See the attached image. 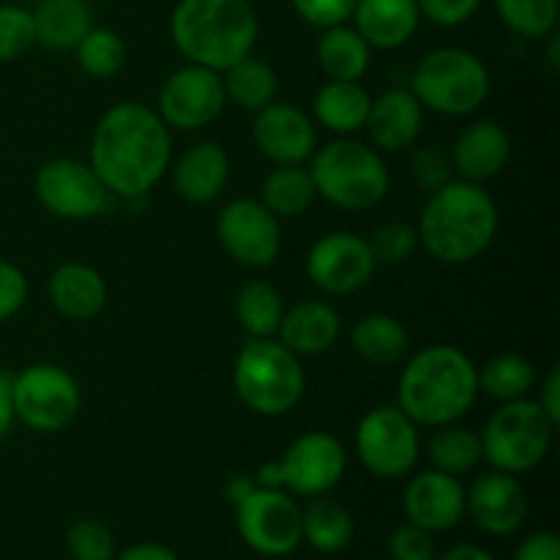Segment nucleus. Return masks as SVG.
<instances>
[{"label":"nucleus","mask_w":560,"mask_h":560,"mask_svg":"<svg viewBox=\"0 0 560 560\" xmlns=\"http://www.w3.org/2000/svg\"><path fill=\"white\" fill-rule=\"evenodd\" d=\"M173 135L153 107L118 102L98 118L88 164L104 189L120 200H140L167 175Z\"/></svg>","instance_id":"nucleus-1"},{"label":"nucleus","mask_w":560,"mask_h":560,"mask_svg":"<svg viewBox=\"0 0 560 560\" xmlns=\"http://www.w3.org/2000/svg\"><path fill=\"white\" fill-rule=\"evenodd\" d=\"M479 366L454 345H430L402 366L397 408L416 427L454 424L479 399Z\"/></svg>","instance_id":"nucleus-2"},{"label":"nucleus","mask_w":560,"mask_h":560,"mask_svg":"<svg viewBox=\"0 0 560 560\" xmlns=\"http://www.w3.org/2000/svg\"><path fill=\"white\" fill-rule=\"evenodd\" d=\"M498 206L481 184L454 178L443 189L432 191L421 208L419 244L446 266H465L492 246L498 235Z\"/></svg>","instance_id":"nucleus-3"},{"label":"nucleus","mask_w":560,"mask_h":560,"mask_svg":"<svg viewBox=\"0 0 560 560\" xmlns=\"http://www.w3.org/2000/svg\"><path fill=\"white\" fill-rule=\"evenodd\" d=\"M175 49L189 63L222 74L255 52L260 20L249 0H178L170 16Z\"/></svg>","instance_id":"nucleus-4"},{"label":"nucleus","mask_w":560,"mask_h":560,"mask_svg":"<svg viewBox=\"0 0 560 560\" xmlns=\"http://www.w3.org/2000/svg\"><path fill=\"white\" fill-rule=\"evenodd\" d=\"M317 197L342 211H370L381 206L392 186L386 159L372 145L350 137L317 148L310 159Z\"/></svg>","instance_id":"nucleus-5"},{"label":"nucleus","mask_w":560,"mask_h":560,"mask_svg":"<svg viewBox=\"0 0 560 560\" xmlns=\"http://www.w3.org/2000/svg\"><path fill=\"white\" fill-rule=\"evenodd\" d=\"M233 388L252 413L277 419L301 402L306 375L299 355L279 339H249L235 355Z\"/></svg>","instance_id":"nucleus-6"},{"label":"nucleus","mask_w":560,"mask_h":560,"mask_svg":"<svg viewBox=\"0 0 560 560\" xmlns=\"http://www.w3.org/2000/svg\"><path fill=\"white\" fill-rule=\"evenodd\" d=\"M410 93L430 113L468 118L490 96V71L463 47L432 49L410 74Z\"/></svg>","instance_id":"nucleus-7"},{"label":"nucleus","mask_w":560,"mask_h":560,"mask_svg":"<svg viewBox=\"0 0 560 560\" xmlns=\"http://www.w3.org/2000/svg\"><path fill=\"white\" fill-rule=\"evenodd\" d=\"M556 424L545 416L536 399L501 402L481 430V459L492 470L523 476L539 468L552 446Z\"/></svg>","instance_id":"nucleus-8"},{"label":"nucleus","mask_w":560,"mask_h":560,"mask_svg":"<svg viewBox=\"0 0 560 560\" xmlns=\"http://www.w3.org/2000/svg\"><path fill=\"white\" fill-rule=\"evenodd\" d=\"M11 405L27 430L60 432L80 413V383L63 366L31 364L11 377Z\"/></svg>","instance_id":"nucleus-9"},{"label":"nucleus","mask_w":560,"mask_h":560,"mask_svg":"<svg viewBox=\"0 0 560 560\" xmlns=\"http://www.w3.org/2000/svg\"><path fill=\"white\" fill-rule=\"evenodd\" d=\"M355 454L377 479H405L419 463V427L397 405H381L355 427Z\"/></svg>","instance_id":"nucleus-10"},{"label":"nucleus","mask_w":560,"mask_h":560,"mask_svg":"<svg viewBox=\"0 0 560 560\" xmlns=\"http://www.w3.org/2000/svg\"><path fill=\"white\" fill-rule=\"evenodd\" d=\"M235 525L249 550L266 558H284L304 545L301 534V506L284 490L255 487L241 503H235Z\"/></svg>","instance_id":"nucleus-11"},{"label":"nucleus","mask_w":560,"mask_h":560,"mask_svg":"<svg viewBox=\"0 0 560 560\" xmlns=\"http://www.w3.org/2000/svg\"><path fill=\"white\" fill-rule=\"evenodd\" d=\"M33 191L52 217L85 222L102 217L113 202L91 164L80 159H49L36 170Z\"/></svg>","instance_id":"nucleus-12"},{"label":"nucleus","mask_w":560,"mask_h":560,"mask_svg":"<svg viewBox=\"0 0 560 560\" xmlns=\"http://www.w3.org/2000/svg\"><path fill=\"white\" fill-rule=\"evenodd\" d=\"M224 96L222 74L206 66L186 63L159 88L156 113L175 131H197L211 126L222 115Z\"/></svg>","instance_id":"nucleus-13"},{"label":"nucleus","mask_w":560,"mask_h":560,"mask_svg":"<svg viewBox=\"0 0 560 560\" xmlns=\"http://www.w3.org/2000/svg\"><path fill=\"white\" fill-rule=\"evenodd\" d=\"M217 238L228 257L244 268H268L282 252L279 219L252 197H238L219 211Z\"/></svg>","instance_id":"nucleus-14"},{"label":"nucleus","mask_w":560,"mask_h":560,"mask_svg":"<svg viewBox=\"0 0 560 560\" xmlns=\"http://www.w3.org/2000/svg\"><path fill=\"white\" fill-rule=\"evenodd\" d=\"M284 492L299 498L328 495L348 470V452L331 432L312 430L295 438L279 459Z\"/></svg>","instance_id":"nucleus-15"},{"label":"nucleus","mask_w":560,"mask_h":560,"mask_svg":"<svg viewBox=\"0 0 560 560\" xmlns=\"http://www.w3.org/2000/svg\"><path fill=\"white\" fill-rule=\"evenodd\" d=\"M375 268L370 244L355 233L323 235L306 255V277L326 295L359 293L372 282Z\"/></svg>","instance_id":"nucleus-16"},{"label":"nucleus","mask_w":560,"mask_h":560,"mask_svg":"<svg viewBox=\"0 0 560 560\" xmlns=\"http://www.w3.org/2000/svg\"><path fill=\"white\" fill-rule=\"evenodd\" d=\"M465 514L476 523V528L490 536L517 534L528 517V495L517 476L503 470H487L476 476L474 485L465 490Z\"/></svg>","instance_id":"nucleus-17"},{"label":"nucleus","mask_w":560,"mask_h":560,"mask_svg":"<svg viewBox=\"0 0 560 560\" xmlns=\"http://www.w3.org/2000/svg\"><path fill=\"white\" fill-rule=\"evenodd\" d=\"M252 140L273 164H304L317 151V126L304 109L288 102H271L255 113Z\"/></svg>","instance_id":"nucleus-18"},{"label":"nucleus","mask_w":560,"mask_h":560,"mask_svg":"<svg viewBox=\"0 0 560 560\" xmlns=\"http://www.w3.org/2000/svg\"><path fill=\"white\" fill-rule=\"evenodd\" d=\"M405 523L435 534L457 528L465 517V487L459 476L443 474V470H421L408 481L402 492Z\"/></svg>","instance_id":"nucleus-19"},{"label":"nucleus","mask_w":560,"mask_h":560,"mask_svg":"<svg viewBox=\"0 0 560 560\" xmlns=\"http://www.w3.org/2000/svg\"><path fill=\"white\" fill-rule=\"evenodd\" d=\"M424 113L410 88H388L372 98L366 113V137L381 153H402L416 145L424 129Z\"/></svg>","instance_id":"nucleus-20"},{"label":"nucleus","mask_w":560,"mask_h":560,"mask_svg":"<svg viewBox=\"0 0 560 560\" xmlns=\"http://www.w3.org/2000/svg\"><path fill=\"white\" fill-rule=\"evenodd\" d=\"M448 159L457 178L487 184L501 175L512 159V137L495 120H474L457 135Z\"/></svg>","instance_id":"nucleus-21"},{"label":"nucleus","mask_w":560,"mask_h":560,"mask_svg":"<svg viewBox=\"0 0 560 560\" xmlns=\"http://www.w3.org/2000/svg\"><path fill=\"white\" fill-rule=\"evenodd\" d=\"M277 337L299 359L301 355L328 353L342 337V317L326 301H299L295 306L284 310Z\"/></svg>","instance_id":"nucleus-22"},{"label":"nucleus","mask_w":560,"mask_h":560,"mask_svg":"<svg viewBox=\"0 0 560 560\" xmlns=\"http://www.w3.org/2000/svg\"><path fill=\"white\" fill-rule=\"evenodd\" d=\"M230 180V156L219 142H197L180 153L173 167V186L180 200L208 206L224 191Z\"/></svg>","instance_id":"nucleus-23"},{"label":"nucleus","mask_w":560,"mask_h":560,"mask_svg":"<svg viewBox=\"0 0 560 560\" xmlns=\"http://www.w3.org/2000/svg\"><path fill=\"white\" fill-rule=\"evenodd\" d=\"M49 304L69 320H93L107 306V282L85 262H63L47 279Z\"/></svg>","instance_id":"nucleus-24"},{"label":"nucleus","mask_w":560,"mask_h":560,"mask_svg":"<svg viewBox=\"0 0 560 560\" xmlns=\"http://www.w3.org/2000/svg\"><path fill=\"white\" fill-rule=\"evenodd\" d=\"M353 27L372 49H399L413 38L421 22L416 0H359Z\"/></svg>","instance_id":"nucleus-25"},{"label":"nucleus","mask_w":560,"mask_h":560,"mask_svg":"<svg viewBox=\"0 0 560 560\" xmlns=\"http://www.w3.org/2000/svg\"><path fill=\"white\" fill-rule=\"evenodd\" d=\"M31 14L36 44L58 52H71L93 27V9L88 0H36Z\"/></svg>","instance_id":"nucleus-26"},{"label":"nucleus","mask_w":560,"mask_h":560,"mask_svg":"<svg viewBox=\"0 0 560 560\" xmlns=\"http://www.w3.org/2000/svg\"><path fill=\"white\" fill-rule=\"evenodd\" d=\"M350 345H353L355 355L370 366H394L408 355L410 334L399 317L372 312L353 323Z\"/></svg>","instance_id":"nucleus-27"},{"label":"nucleus","mask_w":560,"mask_h":560,"mask_svg":"<svg viewBox=\"0 0 560 560\" xmlns=\"http://www.w3.org/2000/svg\"><path fill=\"white\" fill-rule=\"evenodd\" d=\"M372 96L359 82L328 80L312 98V113L320 126L339 137H350L364 129Z\"/></svg>","instance_id":"nucleus-28"},{"label":"nucleus","mask_w":560,"mask_h":560,"mask_svg":"<svg viewBox=\"0 0 560 560\" xmlns=\"http://www.w3.org/2000/svg\"><path fill=\"white\" fill-rule=\"evenodd\" d=\"M372 47L359 36L355 27L345 25L323 27L317 38V66L328 80L359 82L370 71Z\"/></svg>","instance_id":"nucleus-29"},{"label":"nucleus","mask_w":560,"mask_h":560,"mask_svg":"<svg viewBox=\"0 0 560 560\" xmlns=\"http://www.w3.org/2000/svg\"><path fill=\"white\" fill-rule=\"evenodd\" d=\"M301 534L312 550L334 556V552L348 550L350 541H353V514L334 498L317 495L312 498L310 506L301 509Z\"/></svg>","instance_id":"nucleus-30"},{"label":"nucleus","mask_w":560,"mask_h":560,"mask_svg":"<svg viewBox=\"0 0 560 560\" xmlns=\"http://www.w3.org/2000/svg\"><path fill=\"white\" fill-rule=\"evenodd\" d=\"M222 85L228 102L246 113H260L262 107L277 102L279 77L268 60L252 52L222 71Z\"/></svg>","instance_id":"nucleus-31"},{"label":"nucleus","mask_w":560,"mask_h":560,"mask_svg":"<svg viewBox=\"0 0 560 560\" xmlns=\"http://www.w3.org/2000/svg\"><path fill=\"white\" fill-rule=\"evenodd\" d=\"M262 206L277 219L301 217L317 200L315 180L304 164H273L271 173L262 180Z\"/></svg>","instance_id":"nucleus-32"},{"label":"nucleus","mask_w":560,"mask_h":560,"mask_svg":"<svg viewBox=\"0 0 560 560\" xmlns=\"http://www.w3.org/2000/svg\"><path fill=\"white\" fill-rule=\"evenodd\" d=\"M284 315L282 293L266 279H252L235 295V317L249 339L277 337Z\"/></svg>","instance_id":"nucleus-33"},{"label":"nucleus","mask_w":560,"mask_h":560,"mask_svg":"<svg viewBox=\"0 0 560 560\" xmlns=\"http://www.w3.org/2000/svg\"><path fill=\"white\" fill-rule=\"evenodd\" d=\"M476 372H479V394H487L498 402L525 399L536 386L534 364L520 353L495 355Z\"/></svg>","instance_id":"nucleus-34"},{"label":"nucleus","mask_w":560,"mask_h":560,"mask_svg":"<svg viewBox=\"0 0 560 560\" xmlns=\"http://www.w3.org/2000/svg\"><path fill=\"white\" fill-rule=\"evenodd\" d=\"M427 452H430V463L435 470L465 476L481 463V438L479 432L454 421V424L435 427V435L430 438Z\"/></svg>","instance_id":"nucleus-35"},{"label":"nucleus","mask_w":560,"mask_h":560,"mask_svg":"<svg viewBox=\"0 0 560 560\" xmlns=\"http://www.w3.org/2000/svg\"><path fill=\"white\" fill-rule=\"evenodd\" d=\"M71 52H74L77 66L93 80H109L126 63V44L113 27L93 25Z\"/></svg>","instance_id":"nucleus-36"},{"label":"nucleus","mask_w":560,"mask_h":560,"mask_svg":"<svg viewBox=\"0 0 560 560\" xmlns=\"http://www.w3.org/2000/svg\"><path fill=\"white\" fill-rule=\"evenodd\" d=\"M503 25L523 38H547L556 33L558 0H495Z\"/></svg>","instance_id":"nucleus-37"},{"label":"nucleus","mask_w":560,"mask_h":560,"mask_svg":"<svg viewBox=\"0 0 560 560\" xmlns=\"http://www.w3.org/2000/svg\"><path fill=\"white\" fill-rule=\"evenodd\" d=\"M66 550L71 560H115L118 545L115 536L102 520H77L66 530Z\"/></svg>","instance_id":"nucleus-38"},{"label":"nucleus","mask_w":560,"mask_h":560,"mask_svg":"<svg viewBox=\"0 0 560 560\" xmlns=\"http://www.w3.org/2000/svg\"><path fill=\"white\" fill-rule=\"evenodd\" d=\"M36 44L33 14L20 3L0 5V63L22 58Z\"/></svg>","instance_id":"nucleus-39"},{"label":"nucleus","mask_w":560,"mask_h":560,"mask_svg":"<svg viewBox=\"0 0 560 560\" xmlns=\"http://www.w3.org/2000/svg\"><path fill=\"white\" fill-rule=\"evenodd\" d=\"M377 266H399L419 249V233L408 222H386L366 241Z\"/></svg>","instance_id":"nucleus-40"},{"label":"nucleus","mask_w":560,"mask_h":560,"mask_svg":"<svg viewBox=\"0 0 560 560\" xmlns=\"http://www.w3.org/2000/svg\"><path fill=\"white\" fill-rule=\"evenodd\" d=\"M410 173H413L416 186H419L421 191H427V195L443 189V186L452 184V180L457 178L448 153L435 145H427V148H419V151H413V156H410Z\"/></svg>","instance_id":"nucleus-41"},{"label":"nucleus","mask_w":560,"mask_h":560,"mask_svg":"<svg viewBox=\"0 0 560 560\" xmlns=\"http://www.w3.org/2000/svg\"><path fill=\"white\" fill-rule=\"evenodd\" d=\"M388 556L392 560H435V539L430 530L413 523H402L399 528H394L392 539H388Z\"/></svg>","instance_id":"nucleus-42"},{"label":"nucleus","mask_w":560,"mask_h":560,"mask_svg":"<svg viewBox=\"0 0 560 560\" xmlns=\"http://www.w3.org/2000/svg\"><path fill=\"white\" fill-rule=\"evenodd\" d=\"M290 3L310 25L334 27L345 25L353 16L359 0H290Z\"/></svg>","instance_id":"nucleus-43"},{"label":"nucleus","mask_w":560,"mask_h":560,"mask_svg":"<svg viewBox=\"0 0 560 560\" xmlns=\"http://www.w3.org/2000/svg\"><path fill=\"white\" fill-rule=\"evenodd\" d=\"M421 16L438 27H459L479 11L481 0H416Z\"/></svg>","instance_id":"nucleus-44"},{"label":"nucleus","mask_w":560,"mask_h":560,"mask_svg":"<svg viewBox=\"0 0 560 560\" xmlns=\"http://www.w3.org/2000/svg\"><path fill=\"white\" fill-rule=\"evenodd\" d=\"M27 301V279L14 262L0 260V323L11 320Z\"/></svg>","instance_id":"nucleus-45"},{"label":"nucleus","mask_w":560,"mask_h":560,"mask_svg":"<svg viewBox=\"0 0 560 560\" xmlns=\"http://www.w3.org/2000/svg\"><path fill=\"white\" fill-rule=\"evenodd\" d=\"M514 560H560V539L552 530H536L520 541Z\"/></svg>","instance_id":"nucleus-46"},{"label":"nucleus","mask_w":560,"mask_h":560,"mask_svg":"<svg viewBox=\"0 0 560 560\" xmlns=\"http://www.w3.org/2000/svg\"><path fill=\"white\" fill-rule=\"evenodd\" d=\"M536 402H539V408L545 410L547 419H550L556 427H560V366H552V370L547 372Z\"/></svg>","instance_id":"nucleus-47"},{"label":"nucleus","mask_w":560,"mask_h":560,"mask_svg":"<svg viewBox=\"0 0 560 560\" xmlns=\"http://www.w3.org/2000/svg\"><path fill=\"white\" fill-rule=\"evenodd\" d=\"M115 560H180L170 547L159 545V541H140V545L126 547L124 552H118Z\"/></svg>","instance_id":"nucleus-48"},{"label":"nucleus","mask_w":560,"mask_h":560,"mask_svg":"<svg viewBox=\"0 0 560 560\" xmlns=\"http://www.w3.org/2000/svg\"><path fill=\"white\" fill-rule=\"evenodd\" d=\"M14 424V405H11V375L0 372V438Z\"/></svg>","instance_id":"nucleus-49"},{"label":"nucleus","mask_w":560,"mask_h":560,"mask_svg":"<svg viewBox=\"0 0 560 560\" xmlns=\"http://www.w3.org/2000/svg\"><path fill=\"white\" fill-rule=\"evenodd\" d=\"M255 476H246V474H235V476H230L228 479V485H224V495H228V501L233 503H241L244 501L246 495H249L252 490H255Z\"/></svg>","instance_id":"nucleus-50"},{"label":"nucleus","mask_w":560,"mask_h":560,"mask_svg":"<svg viewBox=\"0 0 560 560\" xmlns=\"http://www.w3.org/2000/svg\"><path fill=\"white\" fill-rule=\"evenodd\" d=\"M435 560H495L485 547H476V545H454L443 552L441 558Z\"/></svg>","instance_id":"nucleus-51"},{"label":"nucleus","mask_w":560,"mask_h":560,"mask_svg":"<svg viewBox=\"0 0 560 560\" xmlns=\"http://www.w3.org/2000/svg\"><path fill=\"white\" fill-rule=\"evenodd\" d=\"M11 3H36V0H11Z\"/></svg>","instance_id":"nucleus-52"}]
</instances>
